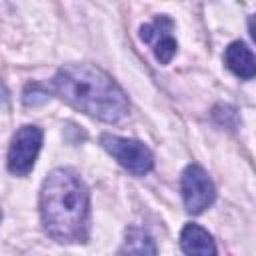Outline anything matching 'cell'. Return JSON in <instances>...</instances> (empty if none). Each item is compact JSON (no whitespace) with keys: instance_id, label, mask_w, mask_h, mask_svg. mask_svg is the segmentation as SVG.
Listing matches in <instances>:
<instances>
[{"instance_id":"1","label":"cell","mask_w":256,"mask_h":256,"mask_svg":"<svg viewBox=\"0 0 256 256\" xmlns=\"http://www.w3.org/2000/svg\"><path fill=\"white\" fill-rule=\"evenodd\" d=\"M40 218L44 232L60 244L88 240L90 194L74 170L56 168L44 178L40 188Z\"/></svg>"},{"instance_id":"2","label":"cell","mask_w":256,"mask_h":256,"mask_svg":"<svg viewBox=\"0 0 256 256\" xmlns=\"http://www.w3.org/2000/svg\"><path fill=\"white\" fill-rule=\"evenodd\" d=\"M52 90L76 110L114 124L128 110V96L102 68L92 64H66L52 78Z\"/></svg>"},{"instance_id":"3","label":"cell","mask_w":256,"mask_h":256,"mask_svg":"<svg viewBox=\"0 0 256 256\" xmlns=\"http://www.w3.org/2000/svg\"><path fill=\"white\" fill-rule=\"evenodd\" d=\"M100 144H102V148L110 156H114L118 160L120 166H124L128 172H132L136 176L148 174L152 170V166H154L152 152L140 140L120 138V136H112V134H102Z\"/></svg>"},{"instance_id":"4","label":"cell","mask_w":256,"mask_h":256,"mask_svg":"<svg viewBox=\"0 0 256 256\" xmlns=\"http://www.w3.org/2000/svg\"><path fill=\"white\" fill-rule=\"evenodd\" d=\"M42 146V130L34 124H26L16 130L8 148V170L16 176H26L38 158Z\"/></svg>"},{"instance_id":"5","label":"cell","mask_w":256,"mask_h":256,"mask_svg":"<svg viewBox=\"0 0 256 256\" xmlns=\"http://www.w3.org/2000/svg\"><path fill=\"white\" fill-rule=\"evenodd\" d=\"M180 192L184 200V208L190 214H200L204 212L212 202H214V184L204 172L202 166L190 164L184 168L182 178H180Z\"/></svg>"},{"instance_id":"6","label":"cell","mask_w":256,"mask_h":256,"mask_svg":"<svg viewBox=\"0 0 256 256\" xmlns=\"http://www.w3.org/2000/svg\"><path fill=\"white\" fill-rule=\"evenodd\" d=\"M172 30H174V22L164 14L156 16L154 22L140 26V40L152 48V52L160 64H168L172 60V56L176 54L178 44H176Z\"/></svg>"},{"instance_id":"7","label":"cell","mask_w":256,"mask_h":256,"mask_svg":"<svg viewBox=\"0 0 256 256\" xmlns=\"http://www.w3.org/2000/svg\"><path fill=\"white\" fill-rule=\"evenodd\" d=\"M180 248L186 256H218L216 244L208 230L198 224H186L180 232Z\"/></svg>"},{"instance_id":"8","label":"cell","mask_w":256,"mask_h":256,"mask_svg":"<svg viewBox=\"0 0 256 256\" xmlns=\"http://www.w3.org/2000/svg\"><path fill=\"white\" fill-rule=\"evenodd\" d=\"M224 62H226L228 70L242 80H250L256 74L254 54L244 42H232L224 52Z\"/></svg>"},{"instance_id":"9","label":"cell","mask_w":256,"mask_h":256,"mask_svg":"<svg viewBox=\"0 0 256 256\" xmlns=\"http://www.w3.org/2000/svg\"><path fill=\"white\" fill-rule=\"evenodd\" d=\"M120 256H158V252L152 236L146 230L138 226H130L124 234Z\"/></svg>"},{"instance_id":"10","label":"cell","mask_w":256,"mask_h":256,"mask_svg":"<svg viewBox=\"0 0 256 256\" xmlns=\"http://www.w3.org/2000/svg\"><path fill=\"white\" fill-rule=\"evenodd\" d=\"M48 100V92L40 86V84H28L26 90H24V104L26 106H36V104H42Z\"/></svg>"},{"instance_id":"11","label":"cell","mask_w":256,"mask_h":256,"mask_svg":"<svg viewBox=\"0 0 256 256\" xmlns=\"http://www.w3.org/2000/svg\"><path fill=\"white\" fill-rule=\"evenodd\" d=\"M0 216H2V214H0Z\"/></svg>"}]
</instances>
